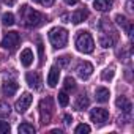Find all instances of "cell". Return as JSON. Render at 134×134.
<instances>
[{
  "mask_svg": "<svg viewBox=\"0 0 134 134\" xmlns=\"http://www.w3.org/2000/svg\"><path fill=\"white\" fill-rule=\"evenodd\" d=\"M19 19H21V24L24 27H29V29L40 27L44 22V16L40 11L30 8L29 5H22L19 8Z\"/></svg>",
  "mask_w": 134,
  "mask_h": 134,
  "instance_id": "obj_1",
  "label": "cell"
},
{
  "mask_svg": "<svg viewBox=\"0 0 134 134\" xmlns=\"http://www.w3.org/2000/svg\"><path fill=\"white\" fill-rule=\"evenodd\" d=\"M49 41L57 49L65 47L66 43H68V32H66V29H63V27H54V29H51V32H49Z\"/></svg>",
  "mask_w": 134,
  "mask_h": 134,
  "instance_id": "obj_2",
  "label": "cell"
},
{
  "mask_svg": "<svg viewBox=\"0 0 134 134\" xmlns=\"http://www.w3.org/2000/svg\"><path fill=\"white\" fill-rule=\"evenodd\" d=\"M76 49L82 54H90L95 49V41L88 32H79L76 36Z\"/></svg>",
  "mask_w": 134,
  "mask_h": 134,
  "instance_id": "obj_3",
  "label": "cell"
},
{
  "mask_svg": "<svg viewBox=\"0 0 134 134\" xmlns=\"http://www.w3.org/2000/svg\"><path fill=\"white\" fill-rule=\"evenodd\" d=\"M52 112H54V104H52V98H44L40 101V114H41V123L43 125H47L51 121V117H52Z\"/></svg>",
  "mask_w": 134,
  "mask_h": 134,
  "instance_id": "obj_4",
  "label": "cell"
},
{
  "mask_svg": "<svg viewBox=\"0 0 134 134\" xmlns=\"http://www.w3.org/2000/svg\"><path fill=\"white\" fill-rule=\"evenodd\" d=\"M19 43H21L19 33H18V32H8V33L3 36V40H2V47L7 49V51H10V52H13V51L19 46Z\"/></svg>",
  "mask_w": 134,
  "mask_h": 134,
  "instance_id": "obj_5",
  "label": "cell"
},
{
  "mask_svg": "<svg viewBox=\"0 0 134 134\" xmlns=\"http://www.w3.org/2000/svg\"><path fill=\"white\" fill-rule=\"evenodd\" d=\"M90 120L98 123V125H103L109 120V112L103 107H95V109L90 110Z\"/></svg>",
  "mask_w": 134,
  "mask_h": 134,
  "instance_id": "obj_6",
  "label": "cell"
},
{
  "mask_svg": "<svg viewBox=\"0 0 134 134\" xmlns=\"http://www.w3.org/2000/svg\"><path fill=\"white\" fill-rule=\"evenodd\" d=\"M76 73H77V76L81 77V79H88L90 76H92V73H93V65L90 63V62H81L79 65H77V68H76Z\"/></svg>",
  "mask_w": 134,
  "mask_h": 134,
  "instance_id": "obj_7",
  "label": "cell"
},
{
  "mask_svg": "<svg viewBox=\"0 0 134 134\" xmlns=\"http://www.w3.org/2000/svg\"><path fill=\"white\" fill-rule=\"evenodd\" d=\"M32 99H33V98H32V95H30V93H24V95L16 101V106H14V107H16V110H18L19 114H24V112L30 107Z\"/></svg>",
  "mask_w": 134,
  "mask_h": 134,
  "instance_id": "obj_8",
  "label": "cell"
},
{
  "mask_svg": "<svg viewBox=\"0 0 134 134\" xmlns=\"http://www.w3.org/2000/svg\"><path fill=\"white\" fill-rule=\"evenodd\" d=\"M25 81H27V84H29L33 90H40V88H41L43 81H41L40 73H36V71H30V73H27V74H25Z\"/></svg>",
  "mask_w": 134,
  "mask_h": 134,
  "instance_id": "obj_9",
  "label": "cell"
},
{
  "mask_svg": "<svg viewBox=\"0 0 134 134\" xmlns=\"http://www.w3.org/2000/svg\"><path fill=\"white\" fill-rule=\"evenodd\" d=\"M115 41H117V33H103L99 36V44L103 47H106V49L112 47L115 44Z\"/></svg>",
  "mask_w": 134,
  "mask_h": 134,
  "instance_id": "obj_10",
  "label": "cell"
},
{
  "mask_svg": "<svg viewBox=\"0 0 134 134\" xmlns=\"http://www.w3.org/2000/svg\"><path fill=\"white\" fill-rule=\"evenodd\" d=\"M115 104H117V107H118L121 112H125V114H131L132 104H131V101H129L126 96H118L117 101H115Z\"/></svg>",
  "mask_w": 134,
  "mask_h": 134,
  "instance_id": "obj_11",
  "label": "cell"
},
{
  "mask_svg": "<svg viewBox=\"0 0 134 134\" xmlns=\"http://www.w3.org/2000/svg\"><path fill=\"white\" fill-rule=\"evenodd\" d=\"M18 88H19V85L14 81H5L3 85H2V92H3L5 96H13L18 92Z\"/></svg>",
  "mask_w": 134,
  "mask_h": 134,
  "instance_id": "obj_12",
  "label": "cell"
},
{
  "mask_svg": "<svg viewBox=\"0 0 134 134\" xmlns=\"http://www.w3.org/2000/svg\"><path fill=\"white\" fill-rule=\"evenodd\" d=\"M58 79H60V71L57 66H52V68L49 70V76H47V85L49 87H57L58 84Z\"/></svg>",
  "mask_w": 134,
  "mask_h": 134,
  "instance_id": "obj_13",
  "label": "cell"
},
{
  "mask_svg": "<svg viewBox=\"0 0 134 134\" xmlns=\"http://www.w3.org/2000/svg\"><path fill=\"white\" fill-rule=\"evenodd\" d=\"M21 63L25 66V68H29V66L33 63V52H32V49H29V47H25L22 52H21Z\"/></svg>",
  "mask_w": 134,
  "mask_h": 134,
  "instance_id": "obj_14",
  "label": "cell"
},
{
  "mask_svg": "<svg viewBox=\"0 0 134 134\" xmlns=\"http://www.w3.org/2000/svg\"><path fill=\"white\" fill-rule=\"evenodd\" d=\"M109 96H110V92H109L106 87H98V88L95 90V98H96V101H99V103L109 101Z\"/></svg>",
  "mask_w": 134,
  "mask_h": 134,
  "instance_id": "obj_15",
  "label": "cell"
},
{
  "mask_svg": "<svg viewBox=\"0 0 134 134\" xmlns=\"http://www.w3.org/2000/svg\"><path fill=\"white\" fill-rule=\"evenodd\" d=\"M87 18H88V11H87L85 8H82V10H77V11L73 13L71 21H73L74 24H81V22H84Z\"/></svg>",
  "mask_w": 134,
  "mask_h": 134,
  "instance_id": "obj_16",
  "label": "cell"
},
{
  "mask_svg": "<svg viewBox=\"0 0 134 134\" xmlns=\"http://www.w3.org/2000/svg\"><path fill=\"white\" fill-rule=\"evenodd\" d=\"M93 8L98 11H109L112 8V0H95Z\"/></svg>",
  "mask_w": 134,
  "mask_h": 134,
  "instance_id": "obj_17",
  "label": "cell"
},
{
  "mask_svg": "<svg viewBox=\"0 0 134 134\" xmlns=\"http://www.w3.org/2000/svg\"><path fill=\"white\" fill-rule=\"evenodd\" d=\"M88 104H90L88 98H87L85 95H81V96H77V99H76V103H74V107H76L77 110H84V109L88 107Z\"/></svg>",
  "mask_w": 134,
  "mask_h": 134,
  "instance_id": "obj_18",
  "label": "cell"
},
{
  "mask_svg": "<svg viewBox=\"0 0 134 134\" xmlns=\"http://www.w3.org/2000/svg\"><path fill=\"white\" fill-rule=\"evenodd\" d=\"M18 131H19V134H35V126L33 125H30V123H22L19 128H18Z\"/></svg>",
  "mask_w": 134,
  "mask_h": 134,
  "instance_id": "obj_19",
  "label": "cell"
},
{
  "mask_svg": "<svg viewBox=\"0 0 134 134\" xmlns=\"http://www.w3.org/2000/svg\"><path fill=\"white\" fill-rule=\"evenodd\" d=\"M10 112H11L10 104L0 99V117H2V118H3V117H8V115H10Z\"/></svg>",
  "mask_w": 134,
  "mask_h": 134,
  "instance_id": "obj_20",
  "label": "cell"
},
{
  "mask_svg": "<svg viewBox=\"0 0 134 134\" xmlns=\"http://www.w3.org/2000/svg\"><path fill=\"white\" fill-rule=\"evenodd\" d=\"M16 21H14V14L13 13H5L3 16H2V24L3 25H7V27H10V25H13Z\"/></svg>",
  "mask_w": 134,
  "mask_h": 134,
  "instance_id": "obj_21",
  "label": "cell"
},
{
  "mask_svg": "<svg viewBox=\"0 0 134 134\" xmlns=\"http://www.w3.org/2000/svg\"><path fill=\"white\" fill-rule=\"evenodd\" d=\"M58 103H60L62 107H66V106H68L70 98H68V95H66V92H60V93H58Z\"/></svg>",
  "mask_w": 134,
  "mask_h": 134,
  "instance_id": "obj_22",
  "label": "cell"
},
{
  "mask_svg": "<svg viewBox=\"0 0 134 134\" xmlns=\"http://www.w3.org/2000/svg\"><path fill=\"white\" fill-rule=\"evenodd\" d=\"M114 74H115L114 68H107V70H104V71H103L101 77H103L104 81H112V79H114Z\"/></svg>",
  "mask_w": 134,
  "mask_h": 134,
  "instance_id": "obj_23",
  "label": "cell"
},
{
  "mask_svg": "<svg viewBox=\"0 0 134 134\" xmlns=\"http://www.w3.org/2000/svg\"><path fill=\"white\" fill-rule=\"evenodd\" d=\"M92 129H90V126L88 125H85V123H82V125H79V126H76V129H74V132L76 134H87V132H90Z\"/></svg>",
  "mask_w": 134,
  "mask_h": 134,
  "instance_id": "obj_24",
  "label": "cell"
},
{
  "mask_svg": "<svg viewBox=\"0 0 134 134\" xmlns=\"http://www.w3.org/2000/svg\"><path fill=\"white\" fill-rule=\"evenodd\" d=\"M65 88H66V90H74V88H76V82H74L73 77L68 76V77L65 79Z\"/></svg>",
  "mask_w": 134,
  "mask_h": 134,
  "instance_id": "obj_25",
  "label": "cell"
},
{
  "mask_svg": "<svg viewBox=\"0 0 134 134\" xmlns=\"http://www.w3.org/2000/svg\"><path fill=\"white\" fill-rule=\"evenodd\" d=\"M115 21H117V24H118V25H121V27H125V29L128 27V22H126V18H125V16L117 14V16H115Z\"/></svg>",
  "mask_w": 134,
  "mask_h": 134,
  "instance_id": "obj_26",
  "label": "cell"
},
{
  "mask_svg": "<svg viewBox=\"0 0 134 134\" xmlns=\"http://www.w3.org/2000/svg\"><path fill=\"white\" fill-rule=\"evenodd\" d=\"M10 132V125L7 121H0V134H8Z\"/></svg>",
  "mask_w": 134,
  "mask_h": 134,
  "instance_id": "obj_27",
  "label": "cell"
},
{
  "mask_svg": "<svg viewBox=\"0 0 134 134\" xmlns=\"http://www.w3.org/2000/svg\"><path fill=\"white\" fill-rule=\"evenodd\" d=\"M33 2H36V3H40L43 7H52L55 0H33Z\"/></svg>",
  "mask_w": 134,
  "mask_h": 134,
  "instance_id": "obj_28",
  "label": "cell"
},
{
  "mask_svg": "<svg viewBox=\"0 0 134 134\" xmlns=\"http://www.w3.org/2000/svg\"><path fill=\"white\" fill-rule=\"evenodd\" d=\"M68 63H70V57H68V55L58 57V65H60V66H66Z\"/></svg>",
  "mask_w": 134,
  "mask_h": 134,
  "instance_id": "obj_29",
  "label": "cell"
},
{
  "mask_svg": "<svg viewBox=\"0 0 134 134\" xmlns=\"http://www.w3.org/2000/svg\"><path fill=\"white\" fill-rule=\"evenodd\" d=\"M63 120H65V123H66V125H70V123L73 121V117H71L70 114H65V117H63Z\"/></svg>",
  "mask_w": 134,
  "mask_h": 134,
  "instance_id": "obj_30",
  "label": "cell"
},
{
  "mask_svg": "<svg viewBox=\"0 0 134 134\" xmlns=\"http://www.w3.org/2000/svg\"><path fill=\"white\" fill-rule=\"evenodd\" d=\"M38 51H40V57H43V44H41V41H38Z\"/></svg>",
  "mask_w": 134,
  "mask_h": 134,
  "instance_id": "obj_31",
  "label": "cell"
},
{
  "mask_svg": "<svg viewBox=\"0 0 134 134\" xmlns=\"http://www.w3.org/2000/svg\"><path fill=\"white\" fill-rule=\"evenodd\" d=\"M65 3H66V5H76L77 0H65Z\"/></svg>",
  "mask_w": 134,
  "mask_h": 134,
  "instance_id": "obj_32",
  "label": "cell"
},
{
  "mask_svg": "<svg viewBox=\"0 0 134 134\" xmlns=\"http://www.w3.org/2000/svg\"><path fill=\"white\" fill-rule=\"evenodd\" d=\"M126 10H128L129 13L132 11V5H131V0H128V5H126Z\"/></svg>",
  "mask_w": 134,
  "mask_h": 134,
  "instance_id": "obj_33",
  "label": "cell"
},
{
  "mask_svg": "<svg viewBox=\"0 0 134 134\" xmlns=\"http://www.w3.org/2000/svg\"><path fill=\"white\" fill-rule=\"evenodd\" d=\"M7 5H14V0H5Z\"/></svg>",
  "mask_w": 134,
  "mask_h": 134,
  "instance_id": "obj_34",
  "label": "cell"
},
{
  "mask_svg": "<svg viewBox=\"0 0 134 134\" xmlns=\"http://www.w3.org/2000/svg\"><path fill=\"white\" fill-rule=\"evenodd\" d=\"M51 132H52V134H60V132H62V131H60V129H52V131H51Z\"/></svg>",
  "mask_w": 134,
  "mask_h": 134,
  "instance_id": "obj_35",
  "label": "cell"
}]
</instances>
